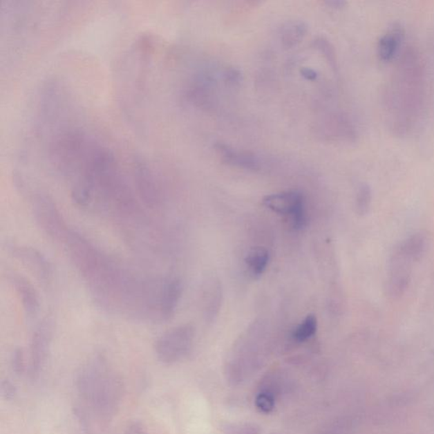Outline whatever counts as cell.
<instances>
[{"label":"cell","instance_id":"obj_17","mask_svg":"<svg viewBox=\"0 0 434 434\" xmlns=\"http://www.w3.org/2000/svg\"><path fill=\"white\" fill-rule=\"evenodd\" d=\"M225 434H261V426L250 422H236L223 426Z\"/></svg>","mask_w":434,"mask_h":434},{"label":"cell","instance_id":"obj_2","mask_svg":"<svg viewBox=\"0 0 434 434\" xmlns=\"http://www.w3.org/2000/svg\"><path fill=\"white\" fill-rule=\"evenodd\" d=\"M79 388L84 398L101 411H110L117 406L118 381L100 361L86 366L79 377Z\"/></svg>","mask_w":434,"mask_h":434},{"label":"cell","instance_id":"obj_1","mask_svg":"<svg viewBox=\"0 0 434 434\" xmlns=\"http://www.w3.org/2000/svg\"><path fill=\"white\" fill-rule=\"evenodd\" d=\"M425 74L422 58L413 48L399 56L385 93L389 126L403 135L413 129L424 104Z\"/></svg>","mask_w":434,"mask_h":434},{"label":"cell","instance_id":"obj_6","mask_svg":"<svg viewBox=\"0 0 434 434\" xmlns=\"http://www.w3.org/2000/svg\"><path fill=\"white\" fill-rule=\"evenodd\" d=\"M14 258L28 267L37 279L47 282L52 276L50 261L44 254L32 247L11 244L7 246Z\"/></svg>","mask_w":434,"mask_h":434},{"label":"cell","instance_id":"obj_23","mask_svg":"<svg viewBox=\"0 0 434 434\" xmlns=\"http://www.w3.org/2000/svg\"><path fill=\"white\" fill-rule=\"evenodd\" d=\"M330 8L340 9L346 5V2L343 1H327L326 2Z\"/></svg>","mask_w":434,"mask_h":434},{"label":"cell","instance_id":"obj_18","mask_svg":"<svg viewBox=\"0 0 434 434\" xmlns=\"http://www.w3.org/2000/svg\"><path fill=\"white\" fill-rule=\"evenodd\" d=\"M256 406L261 413L267 414L274 410L276 406L275 395L272 391L265 390L256 396Z\"/></svg>","mask_w":434,"mask_h":434},{"label":"cell","instance_id":"obj_11","mask_svg":"<svg viewBox=\"0 0 434 434\" xmlns=\"http://www.w3.org/2000/svg\"><path fill=\"white\" fill-rule=\"evenodd\" d=\"M405 32L399 26H394L380 37L377 42V54L381 62L388 63L396 58L403 44Z\"/></svg>","mask_w":434,"mask_h":434},{"label":"cell","instance_id":"obj_22","mask_svg":"<svg viewBox=\"0 0 434 434\" xmlns=\"http://www.w3.org/2000/svg\"><path fill=\"white\" fill-rule=\"evenodd\" d=\"M301 73L302 77L305 78V79L308 81H315L318 77V73L315 70L312 68H308V67H305V68H303L301 70Z\"/></svg>","mask_w":434,"mask_h":434},{"label":"cell","instance_id":"obj_14","mask_svg":"<svg viewBox=\"0 0 434 434\" xmlns=\"http://www.w3.org/2000/svg\"><path fill=\"white\" fill-rule=\"evenodd\" d=\"M308 32V25L301 21H289L282 26L279 36L283 46L294 48L305 39Z\"/></svg>","mask_w":434,"mask_h":434},{"label":"cell","instance_id":"obj_3","mask_svg":"<svg viewBox=\"0 0 434 434\" xmlns=\"http://www.w3.org/2000/svg\"><path fill=\"white\" fill-rule=\"evenodd\" d=\"M196 329L191 324L178 326L164 332L155 343L157 358L164 364H173L185 358L192 350Z\"/></svg>","mask_w":434,"mask_h":434},{"label":"cell","instance_id":"obj_13","mask_svg":"<svg viewBox=\"0 0 434 434\" xmlns=\"http://www.w3.org/2000/svg\"><path fill=\"white\" fill-rule=\"evenodd\" d=\"M270 254L265 247H253L247 253L245 263L246 268L254 279H259L267 269Z\"/></svg>","mask_w":434,"mask_h":434},{"label":"cell","instance_id":"obj_19","mask_svg":"<svg viewBox=\"0 0 434 434\" xmlns=\"http://www.w3.org/2000/svg\"><path fill=\"white\" fill-rule=\"evenodd\" d=\"M371 200V191H370L368 187L366 185L361 186L357 194V201H355V207H357L359 214L364 215L368 211Z\"/></svg>","mask_w":434,"mask_h":434},{"label":"cell","instance_id":"obj_8","mask_svg":"<svg viewBox=\"0 0 434 434\" xmlns=\"http://www.w3.org/2000/svg\"><path fill=\"white\" fill-rule=\"evenodd\" d=\"M263 203L276 214L290 217L299 209L305 207V198L299 191H284L265 196Z\"/></svg>","mask_w":434,"mask_h":434},{"label":"cell","instance_id":"obj_4","mask_svg":"<svg viewBox=\"0 0 434 434\" xmlns=\"http://www.w3.org/2000/svg\"><path fill=\"white\" fill-rule=\"evenodd\" d=\"M32 213L37 226L54 240L66 239L68 232L63 216L53 200L46 194H39L33 198Z\"/></svg>","mask_w":434,"mask_h":434},{"label":"cell","instance_id":"obj_20","mask_svg":"<svg viewBox=\"0 0 434 434\" xmlns=\"http://www.w3.org/2000/svg\"><path fill=\"white\" fill-rule=\"evenodd\" d=\"M224 77L227 82L232 84H238L242 80V74L240 70L236 68H228L224 73Z\"/></svg>","mask_w":434,"mask_h":434},{"label":"cell","instance_id":"obj_16","mask_svg":"<svg viewBox=\"0 0 434 434\" xmlns=\"http://www.w3.org/2000/svg\"><path fill=\"white\" fill-rule=\"evenodd\" d=\"M314 47L317 48L324 58L327 59L332 69H337V57L334 46L324 37H318L313 41Z\"/></svg>","mask_w":434,"mask_h":434},{"label":"cell","instance_id":"obj_12","mask_svg":"<svg viewBox=\"0 0 434 434\" xmlns=\"http://www.w3.org/2000/svg\"><path fill=\"white\" fill-rule=\"evenodd\" d=\"M204 314L208 323L215 321L220 312L223 301L222 283L216 278L207 281L204 289Z\"/></svg>","mask_w":434,"mask_h":434},{"label":"cell","instance_id":"obj_9","mask_svg":"<svg viewBox=\"0 0 434 434\" xmlns=\"http://www.w3.org/2000/svg\"><path fill=\"white\" fill-rule=\"evenodd\" d=\"M215 149L220 160L229 166L249 171H258L261 168L260 159L252 153L238 151L223 143L216 144Z\"/></svg>","mask_w":434,"mask_h":434},{"label":"cell","instance_id":"obj_7","mask_svg":"<svg viewBox=\"0 0 434 434\" xmlns=\"http://www.w3.org/2000/svg\"><path fill=\"white\" fill-rule=\"evenodd\" d=\"M183 291L182 282L178 278L168 279L160 290L157 316L160 320L169 321L174 317Z\"/></svg>","mask_w":434,"mask_h":434},{"label":"cell","instance_id":"obj_21","mask_svg":"<svg viewBox=\"0 0 434 434\" xmlns=\"http://www.w3.org/2000/svg\"><path fill=\"white\" fill-rule=\"evenodd\" d=\"M13 363L15 368L17 371L22 372L25 368L24 366V355L21 350H17L15 351Z\"/></svg>","mask_w":434,"mask_h":434},{"label":"cell","instance_id":"obj_10","mask_svg":"<svg viewBox=\"0 0 434 434\" xmlns=\"http://www.w3.org/2000/svg\"><path fill=\"white\" fill-rule=\"evenodd\" d=\"M9 283L17 292L26 315L35 316L39 310V297L35 287L23 276L12 272L8 274Z\"/></svg>","mask_w":434,"mask_h":434},{"label":"cell","instance_id":"obj_5","mask_svg":"<svg viewBox=\"0 0 434 434\" xmlns=\"http://www.w3.org/2000/svg\"><path fill=\"white\" fill-rule=\"evenodd\" d=\"M55 321L53 317L47 316L40 321L33 332L31 346V369L33 374L39 371L50 350L53 338Z\"/></svg>","mask_w":434,"mask_h":434},{"label":"cell","instance_id":"obj_15","mask_svg":"<svg viewBox=\"0 0 434 434\" xmlns=\"http://www.w3.org/2000/svg\"><path fill=\"white\" fill-rule=\"evenodd\" d=\"M317 318L314 314H309L292 332V338L298 343L308 341L316 334L317 331Z\"/></svg>","mask_w":434,"mask_h":434}]
</instances>
